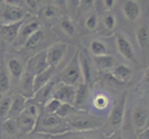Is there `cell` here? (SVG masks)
Returning a JSON list of instances; mask_svg holds the SVG:
<instances>
[{"label":"cell","instance_id":"10","mask_svg":"<svg viewBox=\"0 0 149 139\" xmlns=\"http://www.w3.org/2000/svg\"><path fill=\"white\" fill-rule=\"evenodd\" d=\"M38 119L32 115L28 114L26 111H22V113L17 118L18 128H19L24 133H32L37 125Z\"/></svg>","mask_w":149,"mask_h":139},{"label":"cell","instance_id":"2","mask_svg":"<svg viewBox=\"0 0 149 139\" xmlns=\"http://www.w3.org/2000/svg\"><path fill=\"white\" fill-rule=\"evenodd\" d=\"M49 67L47 60V49H45L30 58L26 64V69L24 71L34 76L47 70Z\"/></svg>","mask_w":149,"mask_h":139},{"label":"cell","instance_id":"30","mask_svg":"<svg viewBox=\"0 0 149 139\" xmlns=\"http://www.w3.org/2000/svg\"><path fill=\"white\" fill-rule=\"evenodd\" d=\"M75 110H76V108L74 106L70 105V104H66V103H62L59 108V110L56 113V115L61 118V119H63V118L70 115L71 112H73Z\"/></svg>","mask_w":149,"mask_h":139},{"label":"cell","instance_id":"7","mask_svg":"<svg viewBox=\"0 0 149 139\" xmlns=\"http://www.w3.org/2000/svg\"><path fill=\"white\" fill-rule=\"evenodd\" d=\"M27 11L19 5H8L2 13V19L5 23H14L25 20Z\"/></svg>","mask_w":149,"mask_h":139},{"label":"cell","instance_id":"26","mask_svg":"<svg viewBox=\"0 0 149 139\" xmlns=\"http://www.w3.org/2000/svg\"><path fill=\"white\" fill-rule=\"evenodd\" d=\"M11 103H12V98L10 96H5L0 101V118L6 119V118L8 117Z\"/></svg>","mask_w":149,"mask_h":139},{"label":"cell","instance_id":"22","mask_svg":"<svg viewBox=\"0 0 149 139\" xmlns=\"http://www.w3.org/2000/svg\"><path fill=\"white\" fill-rule=\"evenodd\" d=\"M148 117V112L143 108H136L132 113V124L136 128H142L146 124Z\"/></svg>","mask_w":149,"mask_h":139},{"label":"cell","instance_id":"9","mask_svg":"<svg viewBox=\"0 0 149 139\" xmlns=\"http://www.w3.org/2000/svg\"><path fill=\"white\" fill-rule=\"evenodd\" d=\"M116 42H117L118 51H119L120 54L123 57V58L129 61H132L133 63H136L134 51H133V48H132L131 43L129 42V40H128L126 37L120 35V36L117 37Z\"/></svg>","mask_w":149,"mask_h":139},{"label":"cell","instance_id":"19","mask_svg":"<svg viewBox=\"0 0 149 139\" xmlns=\"http://www.w3.org/2000/svg\"><path fill=\"white\" fill-rule=\"evenodd\" d=\"M7 67L8 70V73L15 79H20L24 73V67L22 62L16 58H11L8 60Z\"/></svg>","mask_w":149,"mask_h":139},{"label":"cell","instance_id":"40","mask_svg":"<svg viewBox=\"0 0 149 139\" xmlns=\"http://www.w3.org/2000/svg\"><path fill=\"white\" fill-rule=\"evenodd\" d=\"M24 139H43V138H39V137H28V138H24Z\"/></svg>","mask_w":149,"mask_h":139},{"label":"cell","instance_id":"28","mask_svg":"<svg viewBox=\"0 0 149 139\" xmlns=\"http://www.w3.org/2000/svg\"><path fill=\"white\" fill-rule=\"evenodd\" d=\"M61 103L59 100L55 99V98H51L45 102V110L47 114H56L58 110H59V108L61 106Z\"/></svg>","mask_w":149,"mask_h":139},{"label":"cell","instance_id":"20","mask_svg":"<svg viewBox=\"0 0 149 139\" xmlns=\"http://www.w3.org/2000/svg\"><path fill=\"white\" fill-rule=\"evenodd\" d=\"M88 93V85L84 83H80L75 88V97H74V107L76 109H80L83 107L87 98Z\"/></svg>","mask_w":149,"mask_h":139},{"label":"cell","instance_id":"27","mask_svg":"<svg viewBox=\"0 0 149 139\" xmlns=\"http://www.w3.org/2000/svg\"><path fill=\"white\" fill-rule=\"evenodd\" d=\"M60 27L62 29L63 32L69 35V36H72L74 34L75 32V27H74V24L72 22L70 18L68 17H64L60 20Z\"/></svg>","mask_w":149,"mask_h":139},{"label":"cell","instance_id":"21","mask_svg":"<svg viewBox=\"0 0 149 139\" xmlns=\"http://www.w3.org/2000/svg\"><path fill=\"white\" fill-rule=\"evenodd\" d=\"M111 74L114 76L118 81L123 84L130 79V77L132 75V70L127 65L120 64L119 66H116L115 68L112 70Z\"/></svg>","mask_w":149,"mask_h":139},{"label":"cell","instance_id":"32","mask_svg":"<svg viewBox=\"0 0 149 139\" xmlns=\"http://www.w3.org/2000/svg\"><path fill=\"white\" fill-rule=\"evenodd\" d=\"M93 102H94V106L96 109L103 110L106 109L107 105H109V98H107V96L106 95L99 94L95 96Z\"/></svg>","mask_w":149,"mask_h":139},{"label":"cell","instance_id":"4","mask_svg":"<svg viewBox=\"0 0 149 139\" xmlns=\"http://www.w3.org/2000/svg\"><path fill=\"white\" fill-rule=\"evenodd\" d=\"M70 130L74 131H92L103 126V122L95 119L93 117H79L69 120Z\"/></svg>","mask_w":149,"mask_h":139},{"label":"cell","instance_id":"12","mask_svg":"<svg viewBox=\"0 0 149 139\" xmlns=\"http://www.w3.org/2000/svg\"><path fill=\"white\" fill-rule=\"evenodd\" d=\"M26 104H27V97L22 94H17L12 98V103H11V107H10L8 119H9V118L10 119L18 118L25 110Z\"/></svg>","mask_w":149,"mask_h":139},{"label":"cell","instance_id":"31","mask_svg":"<svg viewBox=\"0 0 149 139\" xmlns=\"http://www.w3.org/2000/svg\"><path fill=\"white\" fill-rule=\"evenodd\" d=\"M103 22H104V25L107 30L112 31L115 29L116 26V17L114 16V14L107 12L103 17Z\"/></svg>","mask_w":149,"mask_h":139},{"label":"cell","instance_id":"41","mask_svg":"<svg viewBox=\"0 0 149 139\" xmlns=\"http://www.w3.org/2000/svg\"><path fill=\"white\" fill-rule=\"evenodd\" d=\"M74 139H88V138H85V137H76Z\"/></svg>","mask_w":149,"mask_h":139},{"label":"cell","instance_id":"3","mask_svg":"<svg viewBox=\"0 0 149 139\" xmlns=\"http://www.w3.org/2000/svg\"><path fill=\"white\" fill-rule=\"evenodd\" d=\"M68 50V45L64 42H56L47 49V60L50 67L56 68L62 61Z\"/></svg>","mask_w":149,"mask_h":139},{"label":"cell","instance_id":"16","mask_svg":"<svg viewBox=\"0 0 149 139\" xmlns=\"http://www.w3.org/2000/svg\"><path fill=\"white\" fill-rule=\"evenodd\" d=\"M39 30H40V22L38 20L32 19L31 20H28V22L25 20L22 29H20L19 36L20 39H23L25 42L31 35Z\"/></svg>","mask_w":149,"mask_h":139},{"label":"cell","instance_id":"42","mask_svg":"<svg viewBox=\"0 0 149 139\" xmlns=\"http://www.w3.org/2000/svg\"><path fill=\"white\" fill-rule=\"evenodd\" d=\"M116 139H122V138H121V137H120H120H117V138H116Z\"/></svg>","mask_w":149,"mask_h":139},{"label":"cell","instance_id":"37","mask_svg":"<svg viewBox=\"0 0 149 139\" xmlns=\"http://www.w3.org/2000/svg\"><path fill=\"white\" fill-rule=\"evenodd\" d=\"M139 139H149V127L140 133Z\"/></svg>","mask_w":149,"mask_h":139},{"label":"cell","instance_id":"34","mask_svg":"<svg viewBox=\"0 0 149 139\" xmlns=\"http://www.w3.org/2000/svg\"><path fill=\"white\" fill-rule=\"evenodd\" d=\"M3 129L5 130V132H6L8 135H14V133H16L18 130L17 122L14 119H10L9 118V119H8L6 122H4Z\"/></svg>","mask_w":149,"mask_h":139},{"label":"cell","instance_id":"11","mask_svg":"<svg viewBox=\"0 0 149 139\" xmlns=\"http://www.w3.org/2000/svg\"><path fill=\"white\" fill-rule=\"evenodd\" d=\"M79 61H80V68L81 73V78H83V83L88 85L91 84L92 79H93V69L90 60L86 57L84 52L79 51Z\"/></svg>","mask_w":149,"mask_h":139},{"label":"cell","instance_id":"39","mask_svg":"<svg viewBox=\"0 0 149 139\" xmlns=\"http://www.w3.org/2000/svg\"><path fill=\"white\" fill-rule=\"evenodd\" d=\"M26 3H27L28 6L31 7L32 8H35L37 7V4H38L37 1H33V0H30V1H26Z\"/></svg>","mask_w":149,"mask_h":139},{"label":"cell","instance_id":"6","mask_svg":"<svg viewBox=\"0 0 149 139\" xmlns=\"http://www.w3.org/2000/svg\"><path fill=\"white\" fill-rule=\"evenodd\" d=\"M127 99V93H123L120 98L116 102L114 107L112 108V110L109 115V122L113 127H120L122 123L123 117H124L125 106Z\"/></svg>","mask_w":149,"mask_h":139},{"label":"cell","instance_id":"24","mask_svg":"<svg viewBox=\"0 0 149 139\" xmlns=\"http://www.w3.org/2000/svg\"><path fill=\"white\" fill-rule=\"evenodd\" d=\"M62 119L58 117L56 114H47L42 120V125L47 129H55L56 126H58Z\"/></svg>","mask_w":149,"mask_h":139},{"label":"cell","instance_id":"18","mask_svg":"<svg viewBox=\"0 0 149 139\" xmlns=\"http://www.w3.org/2000/svg\"><path fill=\"white\" fill-rule=\"evenodd\" d=\"M94 61L96 67L100 71H107L115 68L116 60L114 59V57L109 54L104 56H99V57H94Z\"/></svg>","mask_w":149,"mask_h":139},{"label":"cell","instance_id":"36","mask_svg":"<svg viewBox=\"0 0 149 139\" xmlns=\"http://www.w3.org/2000/svg\"><path fill=\"white\" fill-rule=\"evenodd\" d=\"M103 4H104V6L107 9H110L111 8H113V6H114L115 1L114 0H105V1H103Z\"/></svg>","mask_w":149,"mask_h":139},{"label":"cell","instance_id":"25","mask_svg":"<svg viewBox=\"0 0 149 139\" xmlns=\"http://www.w3.org/2000/svg\"><path fill=\"white\" fill-rule=\"evenodd\" d=\"M90 50L94 57L104 56L107 54V49L106 45L99 40H94L90 44Z\"/></svg>","mask_w":149,"mask_h":139},{"label":"cell","instance_id":"14","mask_svg":"<svg viewBox=\"0 0 149 139\" xmlns=\"http://www.w3.org/2000/svg\"><path fill=\"white\" fill-rule=\"evenodd\" d=\"M122 11L127 20H129L130 22H135L141 12L140 5L138 4L137 1L128 0L123 4Z\"/></svg>","mask_w":149,"mask_h":139},{"label":"cell","instance_id":"33","mask_svg":"<svg viewBox=\"0 0 149 139\" xmlns=\"http://www.w3.org/2000/svg\"><path fill=\"white\" fill-rule=\"evenodd\" d=\"M10 87V80L8 75L2 71L0 73V94H5L9 90Z\"/></svg>","mask_w":149,"mask_h":139},{"label":"cell","instance_id":"17","mask_svg":"<svg viewBox=\"0 0 149 139\" xmlns=\"http://www.w3.org/2000/svg\"><path fill=\"white\" fill-rule=\"evenodd\" d=\"M54 88H55V82L51 80L48 84L43 86L37 92H35L32 98L34 99V101L36 103L47 102V100H49V97L52 96Z\"/></svg>","mask_w":149,"mask_h":139},{"label":"cell","instance_id":"8","mask_svg":"<svg viewBox=\"0 0 149 139\" xmlns=\"http://www.w3.org/2000/svg\"><path fill=\"white\" fill-rule=\"evenodd\" d=\"M24 22L25 20L14 23L2 24L0 26V34H1V36L6 41H8V42H12V41H14L19 36V34Z\"/></svg>","mask_w":149,"mask_h":139},{"label":"cell","instance_id":"13","mask_svg":"<svg viewBox=\"0 0 149 139\" xmlns=\"http://www.w3.org/2000/svg\"><path fill=\"white\" fill-rule=\"evenodd\" d=\"M55 70H56V68L49 67L47 70H45V71H43V73L34 75L33 80V95L35 92H37L39 89H41L43 86H45L51 81V78H52L55 73Z\"/></svg>","mask_w":149,"mask_h":139},{"label":"cell","instance_id":"23","mask_svg":"<svg viewBox=\"0 0 149 139\" xmlns=\"http://www.w3.org/2000/svg\"><path fill=\"white\" fill-rule=\"evenodd\" d=\"M44 37H45V35H44V33L42 32V31H41V30L37 31V32H35L34 34H33L24 42V45H23L24 48L32 49V48L36 47V46L41 43V41L44 39Z\"/></svg>","mask_w":149,"mask_h":139},{"label":"cell","instance_id":"1","mask_svg":"<svg viewBox=\"0 0 149 139\" xmlns=\"http://www.w3.org/2000/svg\"><path fill=\"white\" fill-rule=\"evenodd\" d=\"M81 79V73L79 61V50H77L76 53L69 61V63L61 71L59 75V83L74 86L79 83Z\"/></svg>","mask_w":149,"mask_h":139},{"label":"cell","instance_id":"35","mask_svg":"<svg viewBox=\"0 0 149 139\" xmlns=\"http://www.w3.org/2000/svg\"><path fill=\"white\" fill-rule=\"evenodd\" d=\"M43 14L47 19L54 18L56 15V8L54 5H47L43 9Z\"/></svg>","mask_w":149,"mask_h":139},{"label":"cell","instance_id":"5","mask_svg":"<svg viewBox=\"0 0 149 139\" xmlns=\"http://www.w3.org/2000/svg\"><path fill=\"white\" fill-rule=\"evenodd\" d=\"M51 97L59 100L61 103L74 106L75 87L59 83V85L54 88Z\"/></svg>","mask_w":149,"mask_h":139},{"label":"cell","instance_id":"29","mask_svg":"<svg viewBox=\"0 0 149 139\" xmlns=\"http://www.w3.org/2000/svg\"><path fill=\"white\" fill-rule=\"evenodd\" d=\"M85 26L91 32H95V31L98 27V17L97 14L93 12L91 13L85 20Z\"/></svg>","mask_w":149,"mask_h":139},{"label":"cell","instance_id":"15","mask_svg":"<svg viewBox=\"0 0 149 139\" xmlns=\"http://www.w3.org/2000/svg\"><path fill=\"white\" fill-rule=\"evenodd\" d=\"M136 40L142 50L143 54L145 55L149 51V26L147 24L142 25L136 30Z\"/></svg>","mask_w":149,"mask_h":139},{"label":"cell","instance_id":"38","mask_svg":"<svg viewBox=\"0 0 149 139\" xmlns=\"http://www.w3.org/2000/svg\"><path fill=\"white\" fill-rule=\"evenodd\" d=\"M143 81L145 82V83H146L147 85H149V67L146 68V70L145 71V75H143Z\"/></svg>","mask_w":149,"mask_h":139}]
</instances>
